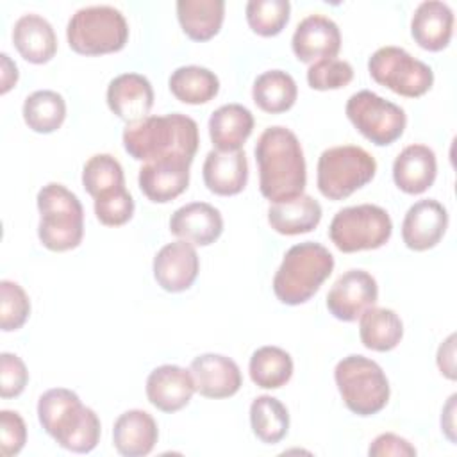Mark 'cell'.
Wrapping results in <instances>:
<instances>
[{"mask_svg": "<svg viewBox=\"0 0 457 457\" xmlns=\"http://www.w3.org/2000/svg\"><path fill=\"white\" fill-rule=\"evenodd\" d=\"M202 175L207 189L220 196H232L248 182V161L243 150H211L204 161Z\"/></svg>", "mask_w": 457, "mask_h": 457, "instance_id": "cell-22", "label": "cell"}, {"mask_svg": "<svg viewBox=\"0 0 457 457\" xmlns=\"http://www.w3.org/2000/svg\"><path fill=\"white\" fill-rule=\"evenodd\" d=\"M375 173L377 161L370 152L357 145H339L321 152L316 184L325 198L343 200L371 182Z\"/></svg>", "mask_w": 457, "mask_h": 457, "instance_id": "cell-8", "label": "cell"}, {"mask_svg": "<svg viewBox=\"0 0 457 457\" xmlns=\"http://www.w3.org/2000/svg\"><path fill=\"white\" fill-rule=\"evenodd\" d=\"M453 34V11L439 0L421 2L411 20L412 39L428 52H439L448 46Z\"/></svg>", "mask_w": 457, "mask_h": 457, "instance_id": "cell-24", "label": "cell"}, {"mask_svg": "<svg viewBox=\"0 0 457 457\" xmlns=\"http://www.w3.org/2000/svg\"><path fill=\"white\" fill-rule=\"evenodd\" d=\"M0 93L5 95L18 82V66L5 52L0 54Z\"/></svg>", "mask_w": 457, "mask_h": 457, "instance_id": "cell-44", "label": "cell"}, {"mask_svg": "<svg viewBox=\"0 0 457 457\" xmlns=\"http://www.w3.org/2000/svg\"><path fill=\"white\" fill-rule=\"evenodd\" d=\"M253 130V114L241 104H225L209 118V136L216 150H241Z\"/></svg>", "mask_w": 457, "mask_h": 457, "instance_id": "cell-27", "label": "cell"}, {"mask_svg": "<svg viewBox=\"0 0 457 457\" xmlns=\"http://www.w3.org/2000/svg\"><path fill=\"white\" fill-rule=\"evenodd\" d=\"M134 198L127 187L118 189L107 196L95 198V214L102 225L120 227L134 214Z\"/></svg>", "mask_w": 457, "mask_h": 457, "instance_id": "cell-39", "label": "cell"}, {"mask_svg": "<svg viewBox=\"0 0 457 457\" xmlns=\"http://www.w3.org/2000/svg\"><path fill=\"white\" fill-rule=\"evenodd\" d=\"M177 18L187 37L207 41L214 37L225 18L223 0H179Z\"/></svg>", "mask_w": 457, "mask_h": 457, "instance_id": "cell-29", "label": "cell"}, {"mask_svg": "<svg viewBox=\"0 0 457 457\" xmlns=\"http://www.w3.org/2000/svg\"><path fill=\"white\" fill-rule=\"evenodd\" d=\"M248 371L255 386L262 389H278L286 386L293 375V359L278 346H261L252 353Z\"/></svg>", "mask_w": 457, "mask_h": 457, "instance_id": "cell-33", "label": "cell"}, {"mask_svg": "<svg viewBox=\"0 0 457 457\" xmlns=\"http://www.w3.org/2000/svg\"><path fill=\"white\" fill-rule=\"evenodd\" d=\"M82 186L93 200L125 187V175L120 161L111 154H95L82 168Z\"/></svg>", "mask_w": 457, "mask_h": 457, "instance_id": "cell-35", "label": "cell"}, {"mask_svg": "<svg viewBox=\"0 0 457 457\" xmlns=\"http://www.w3.org/2000/svg\"><path fill=\"white\" fill-rule=\"evenodd\" d=\"M321 221V205L311 195H298L282 202H275L268 209L270 227L284 236H298L311 232Z\"/></svg>", "mask_w": 457, "mask_h": 457, "instance_id": "cell-26", "label": "cell"}, {"mask_svg": "<svg viewBox=\"0 0 457 457\" xmlns=\"http://www.w3.org/2000/svg\"><path fill=\"white\" fill-rule=\"evenodd\" d=\"M437 161L427 145L405 146L393 162V180L396 187L407 195L425 193L436 180Z\"/></svg>", "mask_w": 457, "mask_h": 457, "instance_id": "cell-21", "label": "cell"}, {"mask_svg": "<svg viewBox=\"0 0 457 457\" xmlns=\"http://www.w3.org/2000/svg\"><path fill=\"white\" fill-rule=\"evenodd\" d=\"M27 443V427L16 411L0 412V453L2 457L18 455Z\"/></svg>", "mask_w": 457, "mask_h": 457, "instance_id": "cell-41", "label": "cell"}, {"mask_svg": "<svg viewBox=\"0 0 457 457\" xmlns=\"http://www.w3.org/2000/svg\"><path fill=\"white\" fill-rule=\"evenodd\" d=\"M189 371L196 391L205 398L234 396L243 386V375L236 361L221 353H202L191 361Z\"/></svg>", "mask_w": 457, "mask_h": 457, "instance_id": "cell-16", "label": "cell"}, {"mask_svg": "<svg viewBox=\"0 0 457 457\" xmlns=\"http://www.w3.org/2000/svg\"><path fill=\"white\" fill-rule=\"evenodd\" d=\"M334 380L346 409L357 416H373L389 402V380L384 370L364 355H346L334 370Z\"/></svg>", "mask_w": 457, "mask_h": 457, "instance_id": "cell-6", "label": "cell"}, {"mask_svg": "<svg viewBox=\"0 0 457 457\" xmlns=\"http://www.w3.org/2000/svg\"><path fill=\"white\" fill-rule=\"evenodd\" d=\"M170 232L191 245L207 246L221 236L223 218L214 205L207 202H191L171 214Z\"/></svg>", "mask_w": 457, "mask_h": 457, "instance_id": "cell-20", "label": "cell"}, {"mask_svg": "<svg viewBox=\"0 0 457 457\" xmlns=\"http://www.w3.org/2000/svg\"><path fill=\"white\" fill-rule=\"evenodd\" d=\"M361 343L373 352H389L403 337L400 316L387 307H370L359 316Z\"/></svg>", "mask_w": 457, "mask_h": 457, "instance_id": "cell-28", "label": "cell"}, {"mask_svg": "<svg viewBox=\"0 0 457 457\" xmlns=\"http://www.w3.org/2000/svg\"><path fill=\"white\" fill-rule=\"evenodd\" d=\"M29 382V370L25 362L11 352L0 353V396L14 398L23 393Z\"/></svg>", "mask_w": 457, "mask_h": 457, "instance_id": "cell-40", "label": "cell"}, {"mask_svg": "<svg viewBox=\"0 0 457 457\" xmlns=\"http://www.w3.org/2000/svg\"><path fill=\"white\" fill-rule=\"evenodd\" d=\"M191 161L159 159L139 168L137 182L141 193L155 204H166L182 195L189 184Z\"/></svg>", "mask_w": 457, "mask_h": 457, "instance_id": "cell-18", "label": "cell"}, {"mask_svg": "<svg viewBox=\"0 0 457 457\" xmlns=\"http://www.w3.org/2000/svg\"><path fill=\"white\" fill-rule=\"evenodd\" d=\"M259 189L270 202H282L303 193L307 166L296 134L282 125L264 129L255 143Z\"/></svg>", "mask_w": 457, "mask_h": 457, "instance_id": "cell-1", "label": "cell"}, {"mask_svg": "<svg viewBox=\"0 0 457 457\" xmlns=\"http://www.w3.org/2000/svg\"><path fill=\"white\" fill-rule=\"evenodd\" d=\"M350 123L373 145L387 146L402 137L407 116L405 111L370 89L353 93L345 107Z\"/></svg>", "mask_w": 457, "mask_h": 457, "instance_id": "cell-11", "label": "cell"}, {"mask_svg": "<svg viewBox=\"0 0 457 457\" xmlns=\"http://www.w3.org/2000/svg\"><path fill=\"white\" fill-rule=\"evenodd\" d=\"M371 79L407 98L423 96L434 84V71L428 64L400 46H382L368 59Z\"/></svg>", "mask_w": 457, "mask_h": 457, "instance_id": "cell-10", "label": "cell"}, {"mask_svg": "<svg viewBox=\"0 0 457 457\" xmlns=\"http://www.w3.org/2000/svg\"><path fill=\"white\" fill-rule=\"evenodd\" d=\"M393 234V221L386 209L361 204L339 209L330 225L328 237L345 253L384 246Z\"/></svg>", "mask_w": 457, "mask_h": 457, "instance_id": "cell-9", "label": "cell"}, {"mask_svg": "<svg viewBox=\"0 0 457 457\" xmlns=\"http://www.w3.org/2000/svg\"><path fill=\"white\" fill-rule=\"evenodd\" d=\"M200 271V259L189 241L164 245L154 257V278L168 293H180L193 286Z\"/></svg>", "mask_w": 457, "mask_h": 457, "instance_id": "cell-14", "label": "cell"}, {"mask_svg": "<svg viewBox=\"0 0 457 457\" xmlns=\"http://www.w3.org/2000/svg\"><path fill=\"white\" fill-rule=\"evenodd\" d=\"M66 39L70 48L82 55L120 52L129 39V23L112 5H87L71 14Z\"/></svg>", "mask_w": 457, "mask_h": 457, "instance_id": "cell-7", "label": "cell"}, {"mask_svg": "<svg viewBox=\"0 0 457 457\" xmlns=\"http://www.w3.org/2000/svg\"><path fill=\"white\" fill-rule=\"evenodd\" d=\"M245 12L246 21L255 34L271 37L280 34L287 25L291 4L287 0H250Z\"/></svg>", "mask_w": 457, "mask_h": 457, "instance_id": "cell-36", "label": "cell"}, {"mask_svg": "<svg viewBox=\"0 0 457 457\" xmlns=\"http://www.w3.org/2000/svg\"><path fill=\"white\" fill-rule=\"evenodd\" d=\"M37 420L59 446L75 453H87L100 441V418L82 405L77 393L66 387L45 391L37 400Z\"/></svg>", "mask_w": 457, "mask_h": 457, "instance_id": "cell-3", "label": "cell"}, {"mask_svg": "<svg viewBox=\"0 0 457 457\" xmlns=\"http://www.w3.org/2000/svg\"><path fill=\"white\" fill-rule=\"evenodd\" d=\"M196 391L189 370L177 364H162L146 378V398L162 412H177L186 407Z\"/></svg>", "mask_w": 457, "mask_h": 457, "instance_id": "cell-19", "label": "cell"}, {"mask_svg": "<svg viewBox=\"0 0 457 457\" xmlns=\"http://www.w3.org/2000/svg\"><path fill=\"white\" fill-rule=\"evenodd\" d=\"M159 439V428L154 416L141 409H130L120 414L112 427V445L120 455L145 457Z\"/></svg>", "mask_w": 457, "mask_h": 457, "instance_id": "cell-23", "label": "cell"}, {"mask_svg": "<svg viewBox=\"0 0 457 457\" xmlns=\"http://www.w3.org/2000/svg\"><path fill=\"white\" fill-rule=\"evenodd\" d=\"M30 314V300L25 289L12 280L0 282V327L4 332L18 330Z\"/></svg>", "mask_w": 457, "mask_h": 457, "instance_id": "cell-37", "label": "cell"}, {"mask_svg": "<svg viewBox=\"0 0 457 457\" xmlns=\"http://www.w3.org/2000/svg\"><path fill=\"white\" fill-rule=\"evenodd\" d=\"M291 46L302 62L334 59L341 50V30L328 16L309 14L296 25Z\"/></svg>", "mask_w": 457, "mask_h": 457, "instance_id": "cell-13", "label": "cell"}, {"mask_svg": "<svg viewBox=\"0 0 457 457\" xmlns=\"http://www.w3.org/2000/svg\"><path fill=\"white\" fill-rule=\"evenodd\" d=\"M437 368L441 375L455 380V336L450 334L437 350Z\"/></svg>", "mask_w": 457, "mask_h": 457, "instance_id": "cell-43", "label": "cell"}, {"mask_svg": "<svg viewBox=\"0 0 457 457\" xmlns=\"http://www.w3.org/2000/svg\"><path fill=\"white\" fill-rule=\"evenodd\" d=\"M171 95L182 104L200 105L211 102L220 91V79L204 66L189 64L177 68L168 80Z\"/></svg>", "mask_w": 457, "mask_h": 457, "instance_id": "cell-30", "label": "cell"}, {"mask_svg": "<svg viewBox=\"0 0 457 457\" xmlns=\"http://www.w3.org/2000/svg\"><path fill=\"white\" fill-rule=\"evenodd\" d=\"M378 300V286L364 270L345 271L327 293V309L339 321H355Z\"/></svg>", "mask_w": 457, "mask_h": 457, "instance_id": "cell-12", "label": "cell"}, {"mask_svg": "<svg viewBox=\"0 0 457 457\" xmlns=\"http://www.w3.org/2000/svg\"><path fill=\"white\" fill-rule=\"evenodd\" d=\"M368 455L370 457H387V455L414 457L416 448L405 437H400L393 432H384L371 441L368 448Z\"/></svg>", "mask_w": 457, "mask_h": 457, "instance_id": "cell-42", "label": "cell"}, {"mask_svg": "<svg viewBox=\"0 0 457 457\" xmlns=\"http://www.w3.org/2000/svg\"><path fill=\"white\" fill-rule=\"evenodd\" d=\"M12 43L18 54L32 64H45L57 52V36L52 23L36 12H27L14 21Z\"/></svg>", "mask_w": 457, "mask_h": 457, "instance_id": "cell-25", "label": "cell"}, {"mask_svg": "<svg viewBox=\"0 0 457 457\" xmlns=\"http://www.w3.org/2000/svg\"><path fill=\"white\" fill-rule=\"evenodd\" d=\"M298 96L295 79L282 70H268L261 73L252 86V98L255 105L270 114L289 111Z\"/></svg>", "mask_w": 457, "mask_h": 457, "instance_id": "cell-31", "label": "cell"}, {"mask_svg": "<svg viewBox=\"0 0 457 457\" xmlns=\"http://www.w3.org/2000/svg\"><path fill=\"white\" fill-rule=\"evenodd\" d=\"M455 398L457 395H452L446 402V405L443 407V412H441V430L446 434V437L455 443Z\"/></svg>", "mask_w": 457, "mask_h": 457, "instance_id": "cell-45", "label": "cell"}, {"mask_svg": "<svg viewBox=\"0 0 457 457\" xmlns=\"http://www.w3.org/2000/svg\"><path fill=\"white\" fill-rule=\"evenodd\" d=\"M250 425L259 441L277 445L289 430V412L278 398L261 395L250 405Z\"/></svg>", "mask_w": 457, "mask_h": 457, "instance_id": "cell-34", "label": "cell"}, {"mask_svg": "<svg viewBox=\"0 0 457 457\" xmlns=\"http://www.w3.org/2000/svg\"><path fill=\"white\" fill-rule=\"evenodd\" d=\"M21 114L30 130L50 134L62 125L66 118V102L57 91L37 89L25 98Z\"/></svg>", "mask_w": 457, "mask_h": 457, "instance_id": "cell-32", "label": "cell"}, {"mask_svg": "<svg viewBox=\"0 0 457 457\" xmlns=\"http://www.w3.org/2000/svg\"><path fill=\"white\" fill-rule=\"evenodd\" d=\"M123 148L136 161L159 159H195L200 136L193 118L182 112L164 116H148L130 123L123 130Z\"/></svg>", "mask_w": 457, "mask_h": 457, "instance_id": "cell-2", "label": "cell"}, {"mask_svg": "<svg viewBox=\"0 0 457 457\" xmlns=\"http://www.w3.org/2000/svg\"><path fill=\"white\" fill-rule=\"evenodd\" d=\"M353 79V68L343 59H323L312 62L307 70V82L312 89L328 91L348 86Z\"/></svg>", "mask_w": 457, "mask_h": 457, "instance_id": "cell-38", "label": "cell"}, {"mask_svg": "<svg viewBox=\"0 0 457 457\" xmlns=\"http://www.w3.org/2000/svg\"><path fill=\"white\" fill-rule=\"evenodd\" d=\"M448 228V212L443 204L434 198L412 204L402 221V239L407 248L425 252L434 248Z\"/></svg>", "mask_w": 457, "mask_h": 457, "instance_id": "cell-15", "label": "cell"}, {"mask_svg": "<svg viewBox=\"0 0 457 457\" xmlns=\"http://www.w3.org/2000/svg\"><path fill=\"white\" fill-rule=\"evenodd\" d=\"M107 105L127 125L148 118L154 105V89L141 73H121L107 86Z\"/></svg>", "mask_w": 457, "mask_h": 457, "instance_id": "cell-17", "label": "cell"}, {"mask_svg": "<svg viewBox=\"0 0 457 457\" xmlns=\"http://www.w3.org/2000/svg\"><path fill=\"white\" fill-rule=\"evenodd\" d=\"M37 237L52 252L73 250L84 236V209L75 193L59 182L37 191Z\"/></svg>", "mask_w": 457, "mask_h": 457, "instance_id": "cell-5", "label": "cell"}, {"mask_svg": "<svg viewBox=\"0 0 457 457\" xmlns=\"http://www.w3.org/2000/svg\"><path fill=\"white\" fill-rule=\"evenodd\" d=\"M334 270V255L316 241L291 246L275 277L273 293L286 305H300L311 300Z\"/></svg>", "mask_w": 457, "mask_h": 457, "instance_id": "cell-4", "label": "cell"}]
</instances>
